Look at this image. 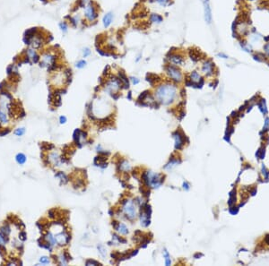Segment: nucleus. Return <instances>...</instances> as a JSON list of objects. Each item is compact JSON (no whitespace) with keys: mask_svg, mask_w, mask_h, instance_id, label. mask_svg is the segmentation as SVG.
Returning a JSON list of instances; mask_svg holds the SVG:
<instances>
[{"mask_svg":"<svg viewBox=\"0 0 269 266\" xmlns=\"http://www.w3.org/2000/svg\"><path fill=\"white\" fill-rule=\"evenodd\" d=\"M177 89L172 84H164L160 86L157 91L155 96L157 100L163 105L170 104L176 97Z\"/></svg>","mask_w":269,"mask_h":266,"instance_id":"f257e3e1","label":"nucleus"},{"mask_svg":"<svg viewBox=\"0 0 269 266\" xmlns=\"http://www.w3.org/2000/svg\"><path fill=\"white\" fill-rule=\"evenodd\" d=\"M123 211L126 214V216L130 220H134L136 217V204L131 201L127 200L125 202L123 205Z\"/></svg>","mask_w":269,"mask_h":266,"instance_id":"f03ea898","label":"nucleus"},{"mask_svg":"<svg viewBox=\"0 0 269 266\" xmlns=\"http://www.w3.org/2000/svg\"><path fill=\"white\" fill-rule=\"evenodd\" d=\"M166 71L169 76L175 82H180L182 80V73L180 70L173 66H168L166 67Z\"/></svg>","mask_w":269,"mask_h":266,"instance_id":"7ed1b4c3","label":"nucleus"},{"mask_svg":"<svg viewBox=\"0 0 269 266\" xmlns=\"http://www.w3.org/2000/svg\"><path fill=\"white\" fill-rule=\"evenodd\" d=\"M84 15L90 22H93L97 17V12L94 7L93 4L91 2H89L84 9Z\"/></svg>","mask_w":269,"mask_h":266,"instance_id":"20e7f679","label":"nucleus"},{"mask_svg":"<svg viewBox=\"0 0 269 266\" xmlns=\"http://www.w3.org/2000/svg\"><path fill=\"white\" fill-rule=\"evenodd\" d=\"M204 2V12H205V22L210 24L212 22V10L210 7L209 0H203Z\"/></svg>","mask_w":269,"mask_h":266,"instance_id":"39448f33","label":"nucleus"},{"mask_svg":"<svg viewBox=\"0 0 269 266\" xmlns=\"http://www.w3.org/2000/svg\"><path fill=\"white\" fill-rule=\"evenodd\" d=\"M213 68H215V64L211 60H207L202 66V72L207 76H210L213 73Z\"/></svg>","mask_w":269,"mask_h":266,"instance_id":"423d86ee","label":"nucleus"},{"mask_svg":"<svg viewBox=\"0 0 269 266\" xmlns=\"http://www.w3.org/2000/svg\"><path fill=\"white\" fill-rule=\"evenodd\" d=\"M55 239H56V242L60 245H63L65 244H67L69 242V239H70V237L68 235H66V233H60V234H58L57 236H55Z\"/></svg>","mask_w":269,"mask_h":266,"instance_id":"0eeeda50","label":"nucleus"},{"mask_svg":"<svg viewBox=\"0 0 269 266\" xmlns=\"http://www.w3.org/2000/svg\"><path fill=\"white\" fill-rule=\"evenodd\" d=\"M26 58L28 59H30L33 63H38L40 60V57L35 51L34 48H28L26 49Z\"/></svg>","mask_w":269,"mask_h":266,"instance_id":"6e6552de","label":"nucleus"},{"mask_svg":"<svg viewBox=\"0 0 269 266\" xmlns=\"http://www.w3.org/2000/svg\"><path fill=\"white\" fill-rule=\"evenodd\" d=\"M42 42H43V40H42V39L40 38V36H36V35H34V36L32 37V38L30 39V47H32V48L37 49V48H40L41 47Z\"/></svg>","mask_w":269,"mask_h":266,"instance_id":"1a4fd4ad","label":"nucleus"},{"mask_svg":"<svg viewBox=\"0 0 269 266\" xmlns=\"http://www.w3.org/2000/svg\"><path fill=\"white\" fill-rule=\"evenodd\" d=\"M169 59L172 64L177 65V66H182L183 64H184V59H183V58L180 55H176V54L172 55L169 58Z\"/></svg>","mask_w":269,"mask_h":266,"instance_id":"9d476101","label":"nucleus"},{"mask_svg":"<svg viewBox=\"0 0 269 266\" xmlns=\"http://www.w3.org/2000/svg\"><path fill=\"white\" fill-rule=\"evenodd\" d=\"M203 55L202 52L198 49H190V51H189V56H190L191 59L194 61V62H197L201 59V56Z\"/></svg>","mask_w":269,"mask_h":266,"instance_id":"9b49d317","label":"nucleus"},{"mask_svg":"<svg viewBox=\"0 0 269 266\" xmlns=\"http://www.w3.org/2000/svg\"><path fill=\"white\" fill-rule=\"evenodd\" d=\"M173 136L175 138V148L176 149L180 150V148L182 147L183 145V139H182V136L180 135V134L179 132H176L173 134Z\"/></svg>","mask_w":269,"mask_h":266,"instance_id":"f8f14e48","label":"nucleus"},{"mask_svg":"<svg viewBox=\"0 0 269 266\" xmlns=\"http://www.w3.org/2000/svg\"><path fill=\"white\" fill-rule=\"evenodd\" d=\"M112 19H113V15L111 13H108L107 15H104L103 17V25H104L105 28H108L112 22Z\"/></svg>","mask_w":269,"mask_h":266,"instance_id":"ddd939ff","label":"nucleus"},{"mask_svg":"<svg viewBox=\"0 0 269 266\" xmlns=\"http://www.w3.org/2000/svg\"><path fill=\"white\" fill-rule=\"evenodd\" d=\"M190 81L192 83H198L200 81H202V78L199 73L197 71H193L190 75Z\"/></svg>","mask_w":269,"mask_h":266,"instance_id":"4468645a","label":"nucleus"},{"mask_svg":"<svg viewBox=\"0 0 269 266\" xmlns=\"http://www.w3.org/2000/svg\"><path fill=\"white\" fill-rule=\"evenodd\" d=\"M150 20L152 22H155V23H161L162 22V17L161 15H159L157 14H152L150 15Z\"/></svg>","mask_w":269,"mask_h":266,"instance_id":"2eb2a0df","label":"nucleus"},{"mask_svg":"<svg viewBox=\"0 0 269 266\" xmlns=\"http://www.w3.org/2000/svg\"><path fill=\"white\" fill-rule=\"evenodd\" d=\"M15 159H16V161H17V163H19V164H24L25 163V161H26V157H25V155L24 154H23V153H18L17 155H16V157H15Z\"/></svg>","mask_w":269,"mask_h":266,"instance_id":"dca6fc26","label":"nucleus"},{"mask_svg":"<svg viewBox=\"0 0 269 266\" xmlns=\"http://www.w3.org/2000/svg\"><path fill=\"white\" fill-rule=\"evenodd\" d=\"M117 230H118L119 233H121L122 235H127V234L128 233L127 228L123 223H119V227H118V228H117Z\"/></svg>","mask_w":269,"mask_h":266,"instance_id":"f3484780","label":"nucleus"},{"mask_svg":"<svg viewBox=\"0 0 269 266\" xmlns=\"http://www.w3.org/2000/svg\"><path fill=\"white\" fill-rule=\"evenodd\" d=\"M241 48H242L243 50H245L246 52H252V48H251V46H250L249 44H248V43H246V42H241Z\"/></svg>","mask_w":269,"mask_h":266,"instance_id":"a211bd4d","label":"nucleus"},{"mask_svg":"<svg viewBox=\"0 0 269 266\" xmlns=\"http://www.w3.org/2000/svg\"><path fill=\"white\" fill-rule=\"evenodd\" d=\"M0 122L3 124H7V114L5 112H3L2 110H0Z\"/></svg>","mask_w":269,"mask_h":266,"instance_id":"6ab92c4d","label":"nucleus"},{"mask_svg":"<svg viewBox=\"0 0 269 266\" xmlns=\"http://www.w3.org/2000/svg\"><path fill=\"white\" fill-rule=\"evenodd\" d=\"M1 233L4 235V236L7 237L8 235L10 234V228L7 225L4 226L3 228H1Z\"/></svg>","mask_w":269,"mask_h":266,"instance_id":"aec40b11","label":"nucleus"},{"mask_svg":"<svg viewBox=\"0 0 269 266\" xmlns=\"http://www.w3.org/2000/svg\"><path fill=\"white\" fill-rule=\"evenodd\" d=\"M120 169L122 170H125V171H127L130 169V165L127 161H123L120 165Z\"/></svg>","mask_w":269,"mask_h":266,"instance_id":"412c9836","label":"nucleus"},{"mask_svg":"<svg viewBox=\"0 0 269 266\" xmlns=\"http://www.w3.org/2000/svg\"><path fill=\"white\" fill-rule=\"evenodd\" d=\"M261 40V36L258 33H254L251 35V40L253 42H258Z\"/></svg>","mask_w":269,"mask_h":266,"instance_id":"4be33fe9","label":"nucleus"},{"mask_svg":"<svg viewBox=\"0 0 269 266\" xmlns=\"http://www.w3.org/2000/svg\"><path fill=\"white\" fill-rule=\"evenodd\" d=\"M8 241V239H7V238L5 237V236H4V235L0 232V244H2V245H5V243H7Z\"/></svg>","mask_w":269,"mask_h":266,"instance_id":"5701e85b","label":"nucleus"},{"mask_svg":"<svg viewBox=\"0 0 269 266\" xmlns=\"http://www.w3.org/2000/svg\"><path fill=\"white\" fill-rule=\"evenodd\" d=\"M91 55V50L89 48H84L83 49V58H87L88 56Z\"/></svg>","mask_w":269,"mask_h":266,"instance_id":"b1692460","label":"nucleus"},{"mask_svg":"<svg viewBox=\"0 0 269 266\" xmlns=\"http://www.w3.org/2000/svg\"><path fill=\"white\" fill-rule=\"evenodd\" d=\"M85 65H86V62H85L84 60H80L76 63V67L77 68H83Z\"/></svg>","mask_w":269,"mask_h":266,"instance_id":"393cba45","label":"nucleus"},{"mask_svg":"<svg viewBox=\"0 0 269 266\" xmlns=\"http://www.w3.org/2000/svg\"><path fill=\"white\" fill-rule=\"evenodd\" d=\"M24 132H25V129L24 128H19V129H16L15 131V134L18 135V136H21V135H23L24 134Z\"/></svg>","mask_w":269,"mask_h":266,"instance_id":"a878e982","label":"nucleus"},{"mask_svg":"<svg viewBox=\"0 0 269 266\" xmlns=\"http://www.w3.org/2000/svg\"><path fill=\"white\" fill-rule=\"evenodd\" d=\"M164 253H165V261H166V263H166V265H170V263H172V262H170V255H169V253H168V252H167L166 250L164 251Z\"/></svg>","mask_w":269,"mask_h":266,"instance_id":"bb28decb","label":"nucleus"},{"mask_svg":"<svg viewBox=\"0 0 269 266\" xmlns=\"http://www.w3.org/2000/svg\"><path fill=\"white\" fill-rule=\"evenodd\" d=\"M88 4V0H79V7H85Z\"/></svg>","mask_w":269,"mask_h":266,"instance_id":"cd10ccee","label":"nucleus"},{"mask_svg":"<svg viewBox=\"0 0 269 266\" xmlns=\"http://www.w3.org/2000/svg\"><path fill=\"white\" fill-rule=\"evenodd\" d=\"M59 27H60V29L62 30L64 32H66V30H67V25L66 24V22H60V23H59Z\"/></svg>","mask_w":269,"mask_h":266,"instance_id":"c85d7f7f","label":"nucleus"},{"mask_svg":"<svg viewBox=\"0 0 269 266\" xmlns=\"http://www.w3.org/2000/svg\"><path fill=\"white\" fill-rule=\"evenodd\" d=\"M155 1L162 5H167L170 3V0H155Z\"/></svg>","mask_w":269,"mask_h":266,"instance_id":"c756f323","label":"nucleus"},{"mask_svg":"<svg viewBox=\"0 0 269 266\" xmlns=\"http://www.w3.org/2000/svg\"><path fill=\"white\" fill-rule=\"evenodd\" d=\"M40 263H41L47 264V263H50V259H48V257H46V256H43V257H41V258H40Z\"/></svg>","mask_w":269,"mask_h":266,"instance_id":"7c9ffc66","label":"nucleus"},{"mask_svg":"<svg viewBox=\"0 0 269 266\" xmlns=\"http://www.w3.org/2000/svg\"><path fill=\"white\" fill-rule=\"evenodd\" d=\"M90 264H93V265H101V263H99L98 262H95V261H93V260H89V261L86 262V265H90Z\"/></svg>","mask_w":269,"mask_h":266,"instance_id":"2f4dec72","label":"nucleus"},{"mask_svg":"<svg viewBox=\"0 0 269 266\" xmlns=\"http://www.w3.org/2000/svg\"><path fill=\"white\" fill-rule=\"evenodd\" d=\"M264 50H265V52H266V54L269 57V42L268 43H266V44L264 46Z\"/></svg>","mask_w":269,"mask_h":266,"instance_id":"473e14b6","label":"nucleus"},{"mask_svg":"<svg viewBox=\"0 0 269 266\" xmlns=\"http://www.w3.org/2000/svg\"><path fill=\"white\" fill-rule=\"evenodd\" d=\"M19 238L23 240V241H24V240H26V233L25 232H21L20 233V235H19Z\"/></svg>","mask_w":269,"mask_h":266,"instance_id":"72a5a7b5","label":"nucleus"},{"mask_svg":"<svg viewBox=\"0 0 269 266\" xmlns=\"http://www.w3.org/2000/svg\"><path fill=\"white\" fill-rule=\"evenodd\" d=\"M9 133H10V130H9V129H7V131H5V130H4L3 132L0 133V136H4V135H7V134H8Z\"/></svg>","mask_w":269,"mask_h":266,"instance_id":"f704fd0d","label":"nucleus"},{"mask_svg":"<svg viewBox=\"0 0 269 266\" xmlns=\"http://www.w3.org/2000/svg\"><path fill=\"white\" fill-rule=\"evenodd\" d=\"M60 123L61 124H64V123H66V116H60Z\"/></svg>","mask_w":269,"mask_h":266,"instance_id":"c9c22d12","label":"nucleus"},{"mask_svg":"<svg viewBox=\"0 0 269 266\" xmlns=\"http://www.w3.org/2000/svg\"><path fill=\"white\" fill-rule=\"evenodd\" d=\"M267 128H269V118H266V125H265V129H266V130H268Z\"/></svg>","mask_w":269,"mask_h":266,"instance_id":"e433bc0d","label":"nucleus"},{"mask_svg":"<svg viewBox=\"0 0 269 266\" xmlns=\"http://www.w3.org/2000/svg\"><path fill=\"white\" fill-rule=\"evenodd\" d=\"M131 80H132V82H133V83H134V84H137V83H139V80H137L136 78L132 77V78H131Z\"/></svg>","mask_w":269,"mask_h":266,"instance_id":"4c0bfd02","label":"nucleus"},{"mask_svg":"<svg viewBox=\"0 0 269 266\" xmlns=\"http://www.w3.org/2000/svg\"><path fill=\"white\" fill-rule=\"evenodd\" d=\"M218 57H222L223 58H228V56H226V55H224V54H223V53H219V54H218Z\"/></svg>","mask_w":269,"mask_h":266,"instance_id":"58836bf2","label":"nucleus"},{"mask_svg":"<svg viewBox=\"0 0 269 266\" xmlns=\"http://www.w3.org/2000/svg\"><path fill=\"white\" fill-rule=\"evenodd\" d=\"M183 185H184V187H184V188H186V189H188V188H189L188 185L187 183H184V184H183Z\"/></svg>","mask_w":269,"mask_h":266,"instance_id":"ea45409f","label":"nucleus"},{"mask_svg":"<svg viewBox=\"0 0 269 266\" xmlns=\"http://www.w3.org/2000/svg\"><path fill=\"white\" fill-rule=\"evenodd\" d=\"M266 242L269 245V235H267L266 238Z\"/></svg>","mask_w":269,"mask_h":266,"instance_id":"a19ab883","label":"nucleus"},{"mask_svg":"<svg viewBox=\"0 0 269 266\" xmlns=\"http://www.w3.org/2000/svg\"><path fill=\"white\" fill-rule=\"evenodd\" d=\"M202 1H203V0H202Z\"/></svg>","mask_w":269,"mask_h":266,"instance_id":"79ce46f5","label":"nucleus"}]
</instances>
